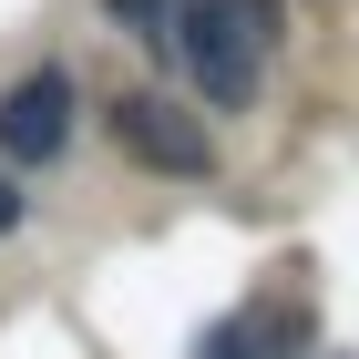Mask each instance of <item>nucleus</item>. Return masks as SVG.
<instances>
[{
  "label": "nucleus",
  "mask_w": 359,
  "mask_h": 359,
  "mask_svg": "<svg viewBox=\"0 0 359 359\" xmlns=\"http://www.w3.org/2000/svg\"><path fill=\"white\" fill-rule=\"evenodd\" d=\"M103 123H113V144H123L144 175H175V185H205V175H216V144H205V123H195V113H175L165 93H123Z\"/></svg>",
  "instance_id": "2"
},
{
  "label": "nucleus",
  "mask_w": 359,
  "mask_h": 359,
  "mask_svg": "<svg viewBox=\"0 0 359 359\" xmlns=\"http://www.w3.org/2000/svg\"><path fill=\"white\" fill-rule=\"evenodd\" d=\"M267 349H277V308H236L195 339V359H267Z\"/></svg>",
  "instance_id": "4"
},
{
  "label": "nucleus",
  "mask_w": 359,
  "mask_h": 359,
  "mask_svg": "<svg viewBox=\"0 0 359 359\" xmlns=\"http://www.w3.org/2000/svg\"><path fill=\"white\" fill-rule=\"evenodd\" d=\"M175 62L195 72V93L216 113H247L257 83H267V52H257V31L236 21V0H175Z\"/></svg>",
  "instance_id": "1"
},
{
  "label": "nucleus",
  "mask_w": 359,
  "mask_h": 359,
  "mask_svg": "<svg viewBox=\"0 0 359 359\" xmlns=\"http://www.w3.org/2000/svg\"><path fill=\"white\" fill-rule=\"evenodd\" d=\"M72 113H83L72 72H62V62H31L21 83L0 93V154H11V165H52L62 144H72Z\"/></svg>",
  "instance_id": "3"
},
{
  "label": "nucleus",
  "mask_w": 359,
  "mask_h": 359,
  "mask_svg": "<svg viewBox=\"0 0 359 359\" xmlns=\"http://www.w3.org/2000/svg\"><path fill=\"white\" fill-rule=\"evenodd\" d=\"M11 226H21V185L0 175V236H11Z\"/></svg>",
  "instance_id": "6"
},
{
  "label": "nucleus",
  "mask_w": 359,
  "mask_h": 359,
  "mask_svg": "<svg viewBox=\"0 0 359 359\" xmlns=\"http://www.w3.org/2000/svg\"><path fill=\"white\" fill-rule=\"evenodd\" d=\"M103 11H113L123 31H134L144 52H175V0H103Z\"/></svg>",
  "instance_id": "5"
}]
</instances>
